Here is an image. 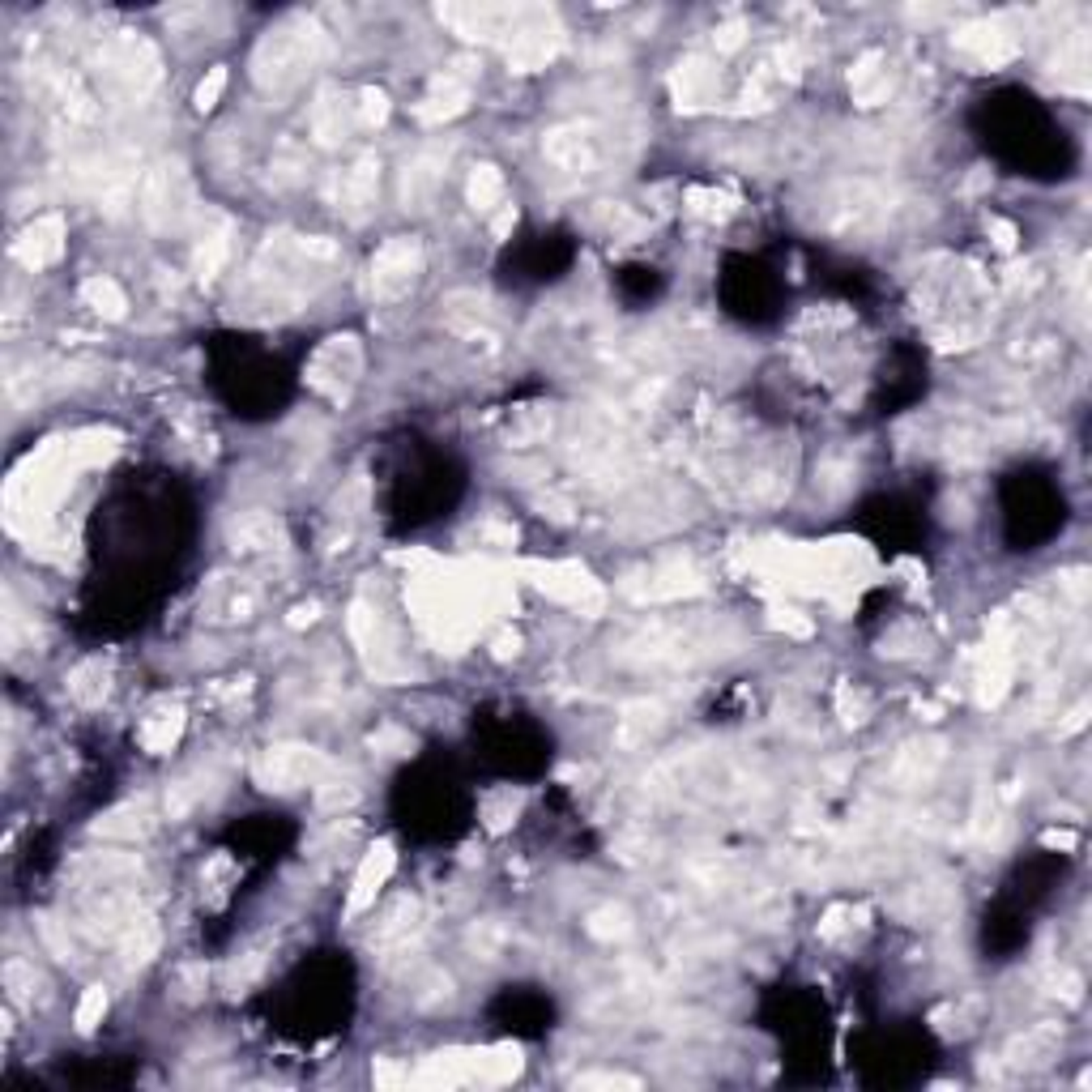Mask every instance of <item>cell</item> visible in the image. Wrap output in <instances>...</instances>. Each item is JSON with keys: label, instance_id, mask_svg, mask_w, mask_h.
Wrapping results in <instances>:
<instances>
[{"label": "cell", "instance_id": "6da1fadb", "mask_svg": "<svg viewBox=\"0 0 1092 1092\" xmlns=\"http://www.w3.org/2000/svg\"><path fill=\"white\" fill-rule=\"evenodd\" d=\"M414 269H418V252L414 244H389V248L376 256V291L380 295H401L410 282H414Z\"/></svg>", "mask_w": 1092, "mask_h": 1092}, {"label": "cell", "instance_id": "7a4b0ae2", "mask_svg": "<svg viewBox=\"0 0 1092 1092\" xmlns=\"http://www.w3.org/2000/svg\"><path fill=\"white\" fill-rule=\"evenodd\" d=\"M307 773H312V755L299 751V747H282V751H269V755H265V777H269L273 786H282V790L307 781Z\"/></svg>", "mask_w": 1092, "mask_h": 1092}, {"label": "cell", "instance_id": "3957f363", "mask_svg": "<svg viewBox=\"0 0 1092 1092\" xmlns=\"http://www.w3.org/2000/svg\"><path fill=\"white\" fill-rule=\"evenodd\" d=\"M499 197V175L491 167H483L478 175H474V184H470V201L478 205V209H491V201Z\"/></svg>", "mask_w": 1092, "mask_h": 1092}, {"label": "cell", "instance_id": "277c9868", "mask_svg": "<svg viewBox=\"0 0 1092 1092\" xmlns=\"http://www.w3.org/2000/svg\"><path fill=\"white\" fill-rule=\"evenodd\" d=\"M86 295L99 303V312H102V303H107V312H111V316H120V307H124V299H120V291H115L111 282H90V286H86Z\"/></svg>", "mask_w": 1092, "mask_h": 1092}, {"label": "cell", "instance_id": "5b68a950", "mask_svg": "<svg viewBox=\"0 0 1092 1092\" xmlns=\"http://www.w3.org/2000/svg\"><path fill=\"white\" fill-rule=\"evenodd\" d=\"M222 86H227V73H222V69H214V73H209V82H201L197 102H201V107H214V99L222 95Z\"/></svg>", "mask_w": 1092, "mask_h": 1092}]
</instances>
